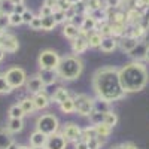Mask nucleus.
I'll use <instances>...</instances> for the list:
<instances>
[{"mask_svg": "<svg viewBox=\"0 0 149 149\" xmlns=\"http://www.w3.org/2000/svg\"><path fill=\"white\" fill-rule=\"evenodd\" d=\"M93 88L98 98L107 100L109 103L115 100H121V98L125 97V91L122 90V85L119 81L118 69L110 67V66L102 67L94 73Z\"/></svg>", "mask_w": 149, "mask_h": 149, "instance_id": "f257e3e1", "label": "nucleus"}, {"mask_svg": "<svg viewBox=\"0 0 149 149\" xmlns=\"http://www.w3.org/2000/svg\"><path fill=\"white\" fill-rule=\"evenodd\" d=\"M118 74L122 90L125 93L142 91L148 84V70L139 61L125 64L122 69L118 70Z\"/></svg>", "mask_w": 149, "mask_h": 149, "instance_id": "f03ea898", "label": "nucleus"}, {"mask_svg": "<svg viewBox=\"0 0 149 149\" xmlns=\"http://www.w3.org/2000/svg\"><path fill=\"white\" fill-rule=\"evenodd\" d=\"M84 70V63L82 60L76 55H67L63 57L60 61V66L57 69V73L61 79L64 81H73L81 76Z\"/></svg>", "mask_w": 149, "mask_h": 149, "instance_id": "7ed1b4c3", "label": "nucleus"}, {"mask_svg": "<svg viewBox=\"0 0 149 149\" xmlns=\"http://www.w3.org/2000/svg\"><path fill=\"white\" fill-rule=\"evenodd\" d=\"M36 130L43 133V134H46V136L55 134L57 130H58V119L54 115H51V113H45V115L37 118V121H36Z\"/></svg>", "mask_w": 149, "mask_h": 149, "instance_id": "20e7f679", "label": "nucleus"}, {"mask_svg": "<svg viewBox=\"0 0 149 149\" xmlns=\"http://www.w3.org/2000/svg\"><path fill=\"white\" fill-rule=\"evenodd\" d=\"M60 55L54 51V49H43L39 55V66L40 69L46 70H57L60 66Z\"/></svg>", "mask_w": 149, "mask_h": 149, "instance_id": "39448f33", "label": "nucleus"}, {"mask_svg": "<svg viewBox=\"0 0 149 149\" xmlns=\"http://www.w3.org/2000/svg\"><path fill=\"white\" fill-rule=\"evenodd\" d=\"M74 100V109L82 116H90L94 112V100L90 98L86 94H78L73 98Z\"/></svg>", "mask_w": 149, "mask_h": 149, "instance_id": "423d86ee", "label": "nucleus"}, {"mask_svg": "<svg viewBox=\"0 0 149 149\" xmlns=\"http://www.w3.org/2000/svg\"><path fill=\"white\" fill-rule=\"evenodd\" d=\"M5 78L9 82V85L12 86V90L19 88V86H22L27 82V74H26V72H24V69H21V67L8 69V72L5 73Z\"/></svg>", "mask_w": 149, "mask_h": 149, "instance_id": "0eeeda50", "label": "nucleus"}, {"mask_svg": "<svg viewBox=\"0 0 149 149\" xmlns=\"http://www.w3.org/2000/svg\"><path fill=\"white\" fill-rule=\"evenodd\" d=\"M64 136V139L67 142H73V143H76L81 140V134H82V130L76 125V124H73V122H69L64 125L63 128V133H61Z\"/></svg>", "mask_w": 149, "mask_h": 149, "instance_id": "6e6552de", "label": "nucleus"}, {"mask_svg": "<svg viewBox=\"0 0 149 149\" xmlns=\"http://www.w3.org/2000/svg\"><path fill=\"white\" fill-rule=\"evenodd\" d=\"M0 46L5 49V52H17L18 48H19V43H18V39L14 34L5 33L0 37Z\"/></svg>", "mask_w": 149, "mask_h": 149, "instance_id": "1a4fd4ad", "label": "nucleus"}, {"mask_svg": "<svg viewBox=\"0 0 149 149\" xmlns=\"http://www.w3.org/2000/svg\"><path fill=\"white\" fill-rule=\"evenodd\" d=\"M66 146H67V140L64 139V136L57 133L48 136V140L45 145L46 149H66Z\"/></svg>", "mask_w": 149, "mask_h": 149, "instance_id": "9d476101", "label": "nucleus"}, {"mask_svg": "<svg viewBox=\"0 0 149 149\" xmlns=\"http://www.w3.org/2000/svg\"><path fill=\"white\" fill-rule=\"evenodd\" d=\"M95 18L91 17V15H86L82 18V22H81V26H79V30H81V34L82 36H88L91 31L95 30Z\"/></svg>", "mask_w": 149, "mask_h": 149, "instance_id": "9b49d317", "label": "nucleus"}, {"mask_svg": "<svg viewBox=\"0 0 149 149\" xmlns=\"http://www.w3.org/2000/svg\"><path fill=\"white\" fill-rule=\"evenodd\" d=\"M43 88H45V85H43L39 74H33V76H30L27 79V91L29 93L36 94V93H40Z\"/></svg>", "mask_w": 149, "mask_h": 149, "instance_id": "f8f14e48", "label": "nucleus"}, {"mask_svg": "<svg viewBox=\"0 0 149 149\" xmlns=\"http://www.w3.org/2000/svg\"><path fill=\"white\" fill-rule=\"evenodd\" d=\"M86 37H88V36L79 34V37H76L74 40H72V49H73L74 54H82V52H85L86 49L90 48L88 39H86Z\"/></svg>", "mask_w": 149, "mask_h": 149, "instance_id": "ddd939ff", "label": "nucleus"}, {"mask_svg": "<svg viewBox=\"0 0 149 149\" xmlns=\"http://www.w3.org/2000/svg\"><path fill=\"white\" fill-rule=\"evenodd\" d=\"M139 42H140V40L134 39V37H131V36H122V37H121V40H119L118 43H119V46H121L122 51L130 52V51H133V49L137 46Z\"/></svg>", "mask_w": 149, "mask_h": 149, "instance_id": "4468645a", "label": "nucleus"}, {"mask_svg": "<svg viewBox=\"0 0 149 149\" xmlns=\"http://www.w3.org/2000/svg\"><path fill=\"white\" fill-rule=\"evenodd\" d=\"M118 46V40L115 39L113 36H107V37H103L102 40V45H100V49L103 52L109 54V52H113Z\"/></svg>", "mask_w": 149, "mask_h": 149, "instance_id": "2eb2a0df", "label": "nucleus"}, {"mask_svg": "<svg viewBox=\"0 0 149 149\" xmlns=\"http://www.w3.org/2000/svg\"><path fill=\"white\" fill-rule=\"evenodd\" d=\"M46 140H48V136L43 134V133H40V131H37V130L34 133H31V136H30V145H31V148L45 146L46 145Z\"/></svg>", "mask_w": 149, "mask_h": 149, "instance_id": "dca6fc26", "label": "nucleus"}, {"mask_svg": "<svg viewBox=\"0 0 149 149\" xmlns=\"http://www.w3.org/2000/svg\"><path fill=\"white\" fill-rule=\"evenodd\" d=\"M40 76V79H42V82H43V85L46 86V85H51V84H54L55 82V78H57V70H46V69H40V72L37 73Z\"/></svg>", "mask_w": 149, "mask_h": 149, "instance_id": "f3484780", "label": "nucleus"}, {"mask_svg": "<svg viewBox=\"0 0 149 149\" xmlns=\"http://www.w3.org/2000/svg\"><path fill=\"white\" fill-rule=\"evenodd\" d=\"M33 102H34V106H36V109H46L48 106H49V97L43 93V91H40V93H36L34 94V97H33Z\"/></svg>", "mask_w": 149, "mask_h": 149, "instance_id": "a211bd4d", "label": "nucleus"}, {"mask_svg": "<svg viewBox=\"0 0 149 149\" xmlns=\"http://www.w3.org/2000/svg\"><path fill=\"white\" fill-rule=\"evenodd\" d=\"M63 34L67 37V39L74 40L76 37H79L81 30H79V27H78V26H74L73 22H69V24H66L64 29H63Z\"/></svg>", "mask_w": 149, "mask_h": 149, "instance_id": "6ab92c4d", "label": "nucleus"}, {"mask_svg": "<svg viewBox=\"0 0 149 149\" xmlns=\"http://www.w3.org/2000/svg\"><path fill=\"white\" fill-rule=\"evenodd\" d=\"M142 21V12H139V9L131 8L127 12V26H137Z\"/></svg>", "mask_w": 149, "mask_h": 149, "instance_id": "aec40b11", "label": "nucleus"}, {"mask_svg": "<svg viewBox=\"0 0 149 149\" xmlns=\"http://www.w3.org/2000/svg\"><path fill=\"white\" fill-rule=\"evenodd\" d=\"M146 49H148V46H146L145 43L139 42V43H137V46H136V48L133 49V51H130V52H128V55H130L131 58H134L136 61H139V60L145 58V55H146Z\"/></svg>", "mask_w": 149, "mask_h": 149, "instance_id": "412c9836", "label": "nucleus"}, {"mask_svg": "<svg viewBox=\"0 0 149 149\" xmlns=\"http://www.w3.org/2000/svg\"><path fill=\"white\" fill-rule=\"evenodd\" d=\"M12 142V133L8 131V128H0V149H8Z\"/></svg>", "mask_w": 149, "mask_h": 149, "instance_id": "4be33fe9", "label": "nucleus"}, {"mask_svg": "<svg viewBox=\"0 0 149 149\" xmlns=\"http://www.w3.org/2000/svg\"><path fill=\"white\" fill-rule=\"evenodd\" d=\"M6 128L10 133H18L24 128V122H22V119H18V118H9Z\"/></svg>", "mask_w": 149, "mask_h": 149, "instance_id": "5701e85b", "label": "nucleus"}, {"mask_svg": "<svg viewBox=\"0 0 149 149\" xmlns=\"http://www.w3.org/2000/svg\"><path fill=\"white\" fill-rule=\"evenodd\" d=\"M86 39H88V45H90L91 48H100L102 40H103V36L98 33V31H91Z\"/></svg>", "mask_w": 149, "mask_h": 149, "instance_id": "b1692460", "label": "nucleus"}, {"mask_svg": "<svg viewBox=\"0 0 149 149\" xmlns=\"http://www.w3.org/2000/svg\"><path fill=\"white\" fill-rule=\"evenodd\" d=\"M67 98H69V91H67L66 88H63V86H61V88H58V90L54 93V95H52V102L61 104L63 102H66Z\"/></svg>", "mask_w": 149, "mask_h": 149, "instance_id": "393cba45", "label": "nucleus"}, {"mask_svg": "<svg viewBox=\"0 0 149 149\" xmlns=\"http://www.w3.org/2000/svg\"><path fill=\"white\" fill-rule=\"evenodd\" d=\"M94 131H95V136H98V137H107L112 131V127H109L107 124L102 122V124L94 125Z\"/></svg>", "mask_w": 149, "mask_h": 149, "instance_id": "a878e982", "label": "nucleus"}, {"mask_svg": "<svg viewBox=\"0 0 149 149\" xmlns=\"http://www.w3.org/2000/svg\"><path fill=\"white\" fill-rule=\"evenodd\" d=\"M19 106L22 107L24 112H26V115H30V113H33V112L36 110L33 98H22V100L19 102Z\"/></svg>", "mask_w": 149, "mask_h": 149, "instance_id": "bb28decb", "label": "nucleus"}, {"mask_svg": "<svg viewBox=\"0 0 149 149\" xmlns=\"http://www.w3.org/2000/svg\"><path fill=\"white\" fill-rule=\"evenodd\" d=\"M110 107H109V102L107 100H103V98H98L94 100V112H102V113H106L109 112Z\"/></svg>", "mask_w": 149, "mask_h": 149, "instance_id": "cd10ccee", "label": "nucleus"}, {"mask_svg": "<svg viewBox=\"0 0 149 149\" xmlns=\"http://www.w3.org/2000/svg\"><path fill=\"white\" fill-rule=\"evenodd\" d=\"M55 26H57V22H55V19H54L52 15H49V17H42V30L51 31V30H54Z\"/></svg>", "mask_w": 149, "mask_h": 149, "instance_id": "c85d7f7f", "label": "nucleus"}, {"mask_svg": "<svg viewBox=\"0 0 149 149\" xmlns=\"http://www.w3.org/2000/svg\"><path fill=\"white\" fill-rule=\"evenodd\" d=\"M60 109L63 113H73V112H76V109H74V100L69 97L66 102H63L60 104Z\"/></svg>", "mask_w": 149, "mask_h": 149, "instance_id": "c756f323", "label": "nucleus"}, {"mask_svg": "<svg viewBox=\"0 0 149 149\" xmlns=\"http://www.w3.org/2000/svg\"><path fill=\"white\" fill-rule=\"evenodd\" d=\"M26 115V112L22 110V107L19 104H14L9 107V118H18V119H22V116Z\"/></svg>", "mask_w": 149, "mask_h": 149, "instance_id": "7c9ffc66", "label": "nucleus"}, {"mask_svg": "<svg viewBox=\"0 0 149 149\" xmlns=\"http://www.w3.org/2000/svg\"><path fill=\"white\" fill-rule=\"evenodd\" d=\"M116 122H118V116H116L115 112H112V110L106 112V113H104V124H107L109 127L113 128L116 125Z\"/></svg>", "mask_w": 149, "mask_h": 149, "instance_id": "2f4dec72", "label": "nucleus"}, {"mask_svg": "<svg viewBox=\"0 0 149 149\" xmlns=\"http://www.w3.org/2000/svg\"><path fill=\"white\" fill-rule=\"evenodd\" d=\"M85 6H86V12H90V15H91V12L102 9V2L100 0H86Z\"/></svg>", "mask_w": 149, "mask_h": 149, "instance_id": "473e14b6", "label": "nucleus"}, {"mask_svg": "<svg viewBox=\"0 0 149 149\" xmlns=\"http://www.w3.org/2000/svg\"><path fill=\"white\" fill-rule=\"evenodd\" d=\"M12 91V86L6 81L5 74H0V94H9Z\"/></svg>", "mask_w": 149, "mask_h": 149, "instance_id": "72a5a7b5", "label": "nucleus"}, {"mask_svg": "<svg viewBox=\"0 0 149 149\" xmlns=\"http://www.w3.org/2000/svg\"><path fill=\"white\" fill-rule=\"evenodd\" d=\"M90 119H91V122L94 124V125L102 124V122H104V113H102V112H93V113L90 115Z\"/></svg>", "mask_w": 149, "mask_h": 149, "instance_id": "f704fd0d", "label": "nucleus"}, {"mask_svg": "<svg viewBox=\"0 0 149 149\" xmlns=\"http://www.w3.org/2000/svg\"><path fill=\"white\" fill-rule=\"evenodd\" d=\"M140 26H142L145 30L149 29V6L145 8L143 12H142V21H140Z\"/></svg>", "mask_w": 149, "mask_h": 149, "instance_id": "c9c22d12", "label": "nucleus"}, {"mask_svg": "<svg viewBox=\"0 0 149 149\" xmlns=\"http://www.w3.org/2000/svg\"><path fill=\"white\" fill-rule=\"evenodd\" d=\"M9 22H10V26H21L22 17L19 14H15V12H10L9 14Z\"/></svg>", "mask_w": 149, "mask_h": 149, "instance_id": "e433bc0d", "label": "nucleus"}, {"mask_svg": "<svg viewBox=\"0 0 149 149\" xmlns=\"http://www.w3.org/2000/svg\"><path fill=\"white\" fill-rule=\"evenodd\" d=\"M10 26V22H9V14H0V30H6L8 27Z\"/></svg>", "mask_w": 149, "mask_h": 149, "instance_id": "4c0bfd02", "label": "nucleus"}, {"mask_svg": "<svg viewBox=\"0 0 149 149\" xmlns=\"http://www.w3.org/2000/svg\"><path fill=\"white\" fill-rule=\"evenodd\" d=\"M52 17H54V19H55L57 24H58V22H64V21H67V19H66V12L60 10V9H55V10L52 12Z\"/></svg>", "mask_w": 149, "mask_h": 149, "instance_id": "58836bf2", "label": "nucleus"}, {"mask_svg": "<svg viewBox=\"0 0 149 149\" xmlns=\"http://www.w3.org/2000/svg\"><path fill=\"white\" fill-rule=\"evenodd\" d=\"M29 26H30L33 30H42V17H34Z\"/></svg>", "mask_w": 149, "mask_h": 149, "instance_id": "ea45409f", "label": "nucleus"}, {"mask_svg": "<svg viewBox=\"0 0 149 149\" xmlns=\"http://www.w3.org/2000/svg\"><path fill=\"white\" fill-rule=\"evenodd\" d=\"M70 8H72V5L69 3V0H58V2H57V9L63 10V12H66Z\"/></svg>", "mask_w": 149, "mask_h": 149, "instance_id": "a19ab883", "label": "nucleus"}, {"mask_svg": "<svg viewBox=\"0 0 149 149\" xmlns=\"http://www.w3.org/2000/svg\"><path fill=\"white\" fill-rule=\"evenodd\" d=\"M121 3H122V0H104V5L109 9H116V8H119Z\"/></svg>", "mask_w": 149, "mask_h": 149, "instance_id": "79ce46f5", "label": "nucleus"}, {"mask_svg": "<svg viewBox=\"0 0 149 149\" xmlns=\"http://www.w3.org/2000/svg\"><path fill=\"white\" fill-rule=\"evenodd\" d=\"M21 17H22V22H24V24H30V22H31V19L34 18L33 12H30V10H26Z\"/></svg>", "mask_w": 149, "mask_h": 149, "instance_id": "37998d69", "label": "nucleus"}, {"mask_svg": "<svg viewBox=\"0 0 149 149\" xmlns=\"http://www.w3.org/2000/svg\"><path fill=\"white\" fill-rule=\"evenodd\" d=\"M52 12H54V9H51V8H48V6H42V9H40V17H49V15H52Z\"/></svg>", "mask_w": 149, "mask_h": 149, "instance_id": "c03bdc74", "label": "nucleus"}, {"mask_svg": "<svg viewBox=\"0 0 149 149\" xmlns=\"http://www.w3.org/2000/svg\"><path fill=\"white\" fill-rule=\"evenodd\" d=\"M26 10H27V9H26V6H24V5L21 3V5H15V6H14V10H12V12H15V14H19V15H22Z\"/></svg>", "mask_w": 149, "mask_h": 149, "instance_id": "a18cd8bd", "label": "nucleus"}, {"mask_svg": "<svg viewBox=\"0 0 149 149\" xmlns=\"http://www.w3.org/2000/svg\"><path fill=\"white\" fill-rule=\"evenodd\" d=\"M57 2H58V0H45V6H48V8H51V9H57Z\"/></svg>", "mask_w": 149, "mask_h": 149, "instance_id": "49530a36", "label": "nucleus"}, {"mask_svg": "<svg viewBox=\"0 0 149 149\" xmlns=\"http://www.w3.org/2000/svg\"><path fill=\"white\" fill-rule=\"evenodd\" d=\"M74 149H88V143L84 142V140H79L74 143Z\"/></svg>", "mask_w": 149, "mask_h": 149, "instance_id": "de8ad7c7", "label": "nucleus"}, {"mask_svg": "<svg viewBox=\"0 0 149 149\" xmlns=\"http://www.w3.org/2000/svg\"><path fill=\"white\" fill-rule=\"evenodd\" d=\"M122 149H139V148L131 142H125V143H122Z\"/></svg>", "mask_w": 149, "mask_h": 149, "instance_id": "09e8293b", "label": "nucleus"}, {"mask_svg": "<svg viewBox=\"0 0 149 149\" xmlns=\"http://www.w3.org/2000/svg\"><path fill=\"white\" fill-rule=\"evenodd\" d=\"M9 2L15 6V5H21V3H24V0H9Z\"/></svg>", "mask_w": 149, "mask_h": 149, "instance_id": "8fccbe9b", "label": "nucleus"}, {"mask_svg": "<svg viewBox=\"0 0 149 149\" xmlns=\"http://www.w3.org/2000/svg\"><path fill=\"white\" fill-rule=\"evenodd\" d=\"M18 148H19V146H18V145H17L15 142H12V143H10V145L8 146V149H18Z\"/></svg>", "mask_w": 149, "mask_h": 149, "instance_id": "3c124183", "label": "nucleus"}, {"mask_svg": "<svg viewBox=\"0 0 149 149\" xmlns=\"http://www.w3.org/2000/svg\"><path fill=\"white\" fill-rule=\"evenodd\" d=\"M5 54H6V52H5V49H3L2 46H0V61H2V60L5 58Z\"/></svg>", "mask_w": 149, "mask_h": 149, "instance_id": "603ef678", "label": "nucleus"}, {"mask_svg": "<svg viewBox=\"0 0 149 149\" xmlns=\"http://www.w3.org/2000/svg\"><path fill=\"white\" fill-rule=\"evenodd\" d=\"M82 0H69V3L72 5V6H74V5H78V3H81Z\"/></svg>", "mask_w": 149, "mask_h": 149, "instance_id": "864d4df0", "label": "nucleus"}, {"mask_svg": "<svg viewBox=\"0 0 149 149\" xmlns=\"http://www.w3.org/2000/svg\"><path fill=\"white\" fill-rule=\"evenodd\" d=\"M110 149H122V145H116V146H112Z\"/></svg>", "mask_w": 149, "mask_h": 149, "instance_id": "5fc2aeb1", "label": "nucleus"}, {"mask_svg": "<svg viewBox=\"0 0 149 149\" xmlns=\"http://www.w3.org/2000/svg\"><path fill=\"white\" fill-rule=\"evenodd\" d=\"M145 58L149 61V46H148V49H146V55H145Z\"/></svg>", "mask_w": 149, "mask_h": 149, "instance_id": "6e6d98bb", "label": "nucleus"}, {"mask_svg": "<svg viewBox=\"0 0 149 149\" xmlns=\"http://www.w3.org/2000/svg\"><path fill=\"white\" fill-rule=\"evenodd\" d=\"M18 149H31V148H29V146H19Z\"/></svg>", "mask_w": 149, "mask_h": 149, "instance_id": "4d7b16f0", "label": "nucleus"}, {"mask_svg": "<svg viewBox=\"0 0 149 149\" xmlns=\"http://www.w3.org/2000/svg\"><path fill=\"white\" fill-rule=\"evenodd\" d=\"M31 149H46L45 146H40V148H31Z\"/></svg>", "mask_w": 149, "mask_h": 149, "instance_id": "13d9d810", "label": "nucleus"}]
</instances>
